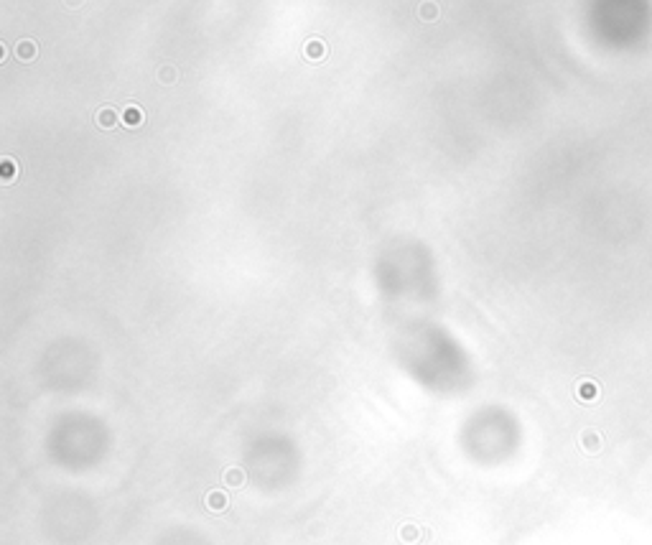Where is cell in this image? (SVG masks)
I'll return each instance as SVG.
<instances>
[{"instance_id":"cell-1","label":"cell","mask_w":652,"mask_h":545,"mask_svg":"<svg viewBox=\"0 0 652 545\" xmlns=\"http://www.w3.org/2000/svg\"><path fill=\"white\" fill-rule=\"evenodd\" d=\"M120 122H122V117H117V112H115L112 107H102V110L97 112V125L105 127V130H112V127H117Z\"/></svg>"},{"instance_id":"cell-2","label":"cell","mask_w":652,"mask_h":545,"mask_svg":"<svg viewBox=\"0 0 652 545\" xmlns=\"http://www.w3.org/2000/svg\"><path fill=\"white\" fill-rule=\"evenodd\" d=\"M143 120H145V112H143L140 107L130 105V107H125V110H122V125H128V127H138V125H143Z\"/></svg>"},{"instance_id":"cell-3","label":"cell","mask_w":652,"mask_h":545,"mask_svg":"<svg viewBox=\"0 0 652 545\" xmlns=\"http://www.w3.org/2000/svg\"><path fill=\"white\" fill-rule=\"evenodd\" d=\"M36 54H39V49H36V44H34L31 39L18 41V46H16V56H18L21 61H34V59H36Z\"/></svg>"},{"instance_id":"cell-4","label":"cell","mask_w":652,"mask_h":545,"mask_svg":"<svg viewBox=\"0 0 652 545\" xmlns=\"http://www.w3.org/2000/svg\"><path fill=\"white\" fill-rule=\"evenodd\" d=\"M303 54L308 56V59H314V61H319V59H324L329 51H326V46L319 41V39H311L306 46H303Z\"/></svg>"},{"instance_id":"cell-5","label":"cell","mask_w":652,"mask_h":545,"mask_svg":"<svg viewBox=\"0 0 652 545\" xmlns=\"http://www.w3.org/2000/svg\"><path fill=\"white\" fill-rule=\"evenodd\" d=\"M13 178H16V166H13L11 158H3L0 161V181H3V184H11Z\"/></svg>"},{"instance_id":"cell-6","label":"cell","mask_w":652,"mask_h":545,"mask_svg":"<svg viewBox=\"0 0 652 545\" xmlns=\"http://www.w3.org/2000/svg\"><path fill=\"white\" fill-rule=\"evenodd\" d=\"M420 18H423V21H436V18H439L436 3H423V6H420Z\"/></svg>"},{"instance_id":"cell-7","label":"cell","mask_w":652,"mask_h":545,"mask_svg":"<svg viewBox=\"0 0 652 545\" xmlns=\"http://www.w3.org/2000/svg\"><path fill=\"white\" fill-rule=\"evenodd\" d=\"M158 79H161V82H166V84H171V82L176 79V72H173V67H163V69L158 72Z\"/></svg>"},{"instance_id":"cell-8","label":"cell","mask_w":652,"mask_h":545,"mask_svg":"<svg viewBox=\"0 0 652 545\" xmlns=\"http://www.w3.org/2000/svg\"><path fill=\"white\" fill-rule=\"evenodd\" d=\"M79 3H82V0H67V6H69V8H77Z\"/></svg>"}]
</instances>
